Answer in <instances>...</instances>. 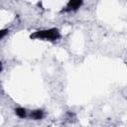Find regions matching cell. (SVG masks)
<instances>
[{
	"instance_id": "obj_1",
	"label": "cell",
	"mask_w": 127,
	"mask_h": 127,
	"mask_svg": "<svg viewBox=\"0 0 127 127\" xmlns=\"http://www.w3.org/2000/svg\"><path fill=\"white\" fill-rule=\"evenodd\" d=\"M30 38L32 40H43V41H49V42H57L62 38V35L58 28H50V29L36 31L30 35Z\"/></svg>"
},
{
	"instance_id": "obj_2",
	"label": "cell",
	"mask_w": 127,
	"mask_h": 127,
	"mask_svg": "<svg viewBox=\"0 0 127 127\" xmlns=\"http://www.w3.org/2000/svg\"><path fill=\"white\" fill-rule=\"evenodd\" d=\"M83 4V2L81 0H70L66 3V5L61 10V13H68V12H72V11H76L81 5Z\"/></svg>"
},
{
	"instance_id": "obj_3",
	"label": "cell",
	"mask_w": 127,
	"mask_h": 127,
	"mask_svg": "<svg viewBox=\"0 0 127 127\" xmlns=\"http://www.w3.org/2000/svg\"><path fill=\"white\" fill-rule=\"evenodd\" d=\"M44 116H45V112L43 109H35L30 111V113H28L27 118H30L33 120H42Z\"/></svg>"
},
{
	"instance_id": "obj_4",
	"label": "cell",
	"mask_w": 127,
	"mask_h": 127,
	"mask_svg": "<svg viewBox=\"0 0 127 127\" xmlns=\"http://www.w3.org/2000/svg\"><path fill=\"white\" fill-rule=\"evenodd\" d=\"M14 112L15 114L21 118V119H24V118H27L28 117V111L26 108H23V107H17L14 109Z\"/></svg>"
},
{
	"instance_id": "obj_5",
	"label": "cell",
	"mask_w": 127,
	"mask_h": 127,
	"mask_svg": "<svg viewBox=\"0 0 127 127\" xmlns=\"http://www.w3.org/2000/svg\"><path fill=\"white\" fill-rule=\"evenodd\" d=\"M9 33L8 29H0V40H2L4 37H6Z\"/></svg>"
},
{
	"instance_id": "obj_6",
	"label": "cell",
	"mask_w": 127,
	"mask_h": 127,
	"mask_svg": "<svg viewBox=\"0 0 127 127\" xmlns=\"http://www.w3.org/2000/svg\"><path fill=\"white\" fill-rule=\"evenodd\" d=\"M2 69H3V65H2V63L0 62V72L2 71Z\"/></svg>"
}]
</instances>
